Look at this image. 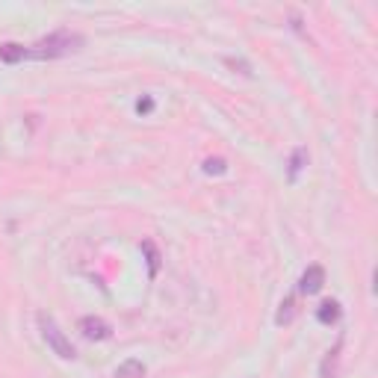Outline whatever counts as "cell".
<instances>
[{"instance_id":"obj_11","label":"cell","mask_w":378,"mask_h":378,"mask_svg":"<svg viewBox=\"0 0 378 378\" xmlns=\"http://www.w3.org/2000/svg\"><path fill=\"white\" fill-rule=\"evenodd\" d=\"M227 172V163L222 157H210V160H204V175H225Z\"/></svg>"},{"instance_id":"obj_2","label":"cell","mask_w":378,"mask_h":378,"mask_svg":"<svg viewBox=\"0 0 378 378\" xmlns=\"http://www.w3.org/2000/svg\"><path fill=\"white\" fill-rule=\"evenodd\" d=\"M38 325H42V337H45V343L51 346V352L56 355V357H63V361H74L77 357V352H74V346H71V340L63 334V328H59L51 316H38Z\"/></svg>"},{"instance_id":"obj_8","label":"cell","mask_w":378,"mask_h":378,"mask_svg":"<svg viewBox=\"0 0 378 378\" xmlns=\"http://www.w3.org/2000/svg\"><path fill=\"white\" fill-rule=\"evenodd\" d=\"M142 252L148 257V272H151V278H157V272H160V252H157V245L151 240L142 243Z\"/></svg>"},{"instance_id":"obj_6","label":"cell","mask_w":378,"mask_h":378,"mask_svg":"<svg viewBox=\"0 0 378 378\" xmlns=\"http://www.w3.org/2000/svg\"><path fill=\"white\" fill-rule=\"evenodd\" d=\"M142 375H145V364L136 361V357H127L115 370V378H142Z\"/></svg>"},{"instance_id":"obj_3","label":"cell","mask_w":378,"mask_h":378,"mask_svg":"<svg viewBox=\"0 0 378 378\" xmlns=\"http://www.w3.org/2000/svg\"><path fill=\"white\" fill-rule=\"evenodd\" d=\"M80 334L86 337V340L92 343H104L113 337V325H109L104 316H83L80 320Z\"/></svg>"},{"instance_id":"obj_7","label":"cell","mask_w":378,"mask_h":378,"mask_svg":"<svg viewBox=\"0 0 378 378\" xmlns=\"http://www.w3.org/2000/svg\"><path fill=\"white\" fill-rule=\"evenodd\" d=\"M340 302H322L320 304V311H316V320H320L322 325H331V322H337L340 320Z\"/></svg>"},{"instance_id":"obj_12","label":"cell","mask_w":378,"mask_h":378,"mask_svg":"<svg viewBox=\"0 0 378 378\" xmlns=\"http://www.w3.org/2000/svg\"><path fill=\"white\" fill-rule=\"evenodd\" d=\"M151 109H154V98H139V101H136V113L139 115H148Z\"/></svg>"},{"instance_id":"obj_10","label":"cell","mask_w":378,"mask_h":378,"mask_svg":"<svg viewBox=\"0 0 378 378\" xmlns=\"http://www.w3.org/2000/svg\"><path fill=\"white\" fill-rule=\"evenodd\" d=\"M304 166H307V148H296L293 157H290V181H296Z\"/></svg>"},{"instance_id":"obj_1","label":"cell","mask_w":378,"mask_h":378,"mask_svg":"<svg viewBox=\"0 0 378 378\" xmlns=\"http://www.w3.org/2000/svg\"><path fill=\"white\" fill-rule=\"evenodd\" d=\"M86 38L80 33H71V30H59V33H51L42 42H36L30 47V56L33 59H56V56H65V54H74L80 51Z\"/></svg>"},{"instance_id":"obj_5","label":"cell","mask_w":378,"mask_h":378,"mask_svg":"<svg viewBox=\"0 0 378 378\" xmlns=\"http://www.w3.org/2000/svg\"><path fill=\"white\" fill-rule=\"evenodd\" d=\"M27 56H30V47H24V45H15V42L0 45V63H6V65H15Z\"/></svg>"},{"instance_id":"obj_9","label":"cell","mask_w":378,"mask_h":378,"mask_svg":"<svg viewBox=\"0 0 378 378\" xmlns=\"http://www.w3.org/2000/svg\"><path fill=\"white\" fill-rule=\"evenodd\" d=\"M293 316H296V296H287L284 302H281V311H278L275 322H278V325H290Z\"/></svg>"},{"instance_id":"obj_4","label":"cell","mask_w":378,"mask_h":378,"mask_svg":"<svg viewBox=\"0 0 378 378\" xmlns=\"http://www.w3.org/2000/svg\"><path fill=\"white\" fill-rule=\"evenodd\" d=\"M322 284H325V269L320 263H313V266H307L302 281H298V293H302V296H316L322 290Z\"/></svg>"}]
</instances>
